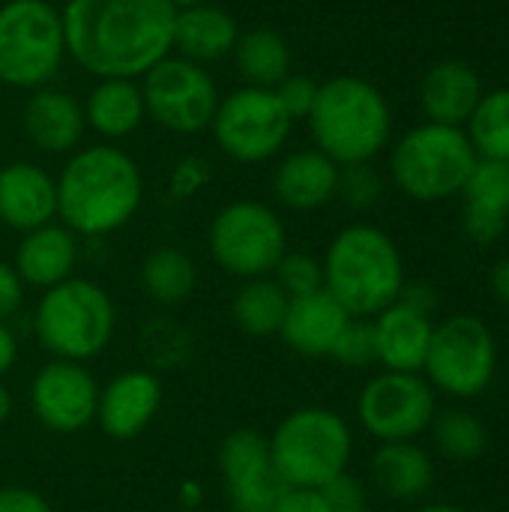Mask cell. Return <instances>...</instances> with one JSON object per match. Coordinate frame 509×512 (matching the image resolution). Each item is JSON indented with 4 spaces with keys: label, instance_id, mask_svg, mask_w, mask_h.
I'll return each mask as SVG.
<instances>
[{
    "label": "cell",
    "instance_id": "1",
    "mask_svg": "<svg viewBox=\"0 0 509 512\" xmlns=\"http://www.w3.org/2000/svg\"><path fill=\"white\" fill-rule=\"evenodd\" d=\"M66 57L93 78H144L174 51L171 0H66Z\"/></svg>",
    "mask_w": 509,
    "mask_h": 512
},
{
    "label": "cell",
    "instance_id": "2",
    "mask_svg": "<svg viewBox=\"0 0 509 512\" xmlns=\"http://www.w3.org/2000/svg\"><path fill=\"white\" fill-rule=\"evenodd\" d=\"M144 201L138 162L117 144L69 153L57 174V219L75 237H108L132 222Z\"/></svg>",
    "mask_w": 509,
    "mask_h": 512
},
{
    "label": "cell",
    "instance_id": "3",
    "mask_svg": "<svg viewBox=\"0 0 509 512\" xmlns=\"http://www.w3.org/2000/svg\"><path fill=\"white\" fill-rule=\"evenodd\" d=\"M324 288L351 318H375L405 288V264L396 240L375 225L342 228L324 258Z\"/></svg>",
    "mask_w": 509,
    "mask_h": 512
},
{
    "label": "cell",
    "instance_id": "4",
    "mask_svg": "<svg viewBox=\"0 0 509 512\" xmlns=\"http://www.w3.org/2000/svg\"><path fill=\"white\" fill-rule=\"evenodd\" d=\"M306 120L315 147L339 168L372 162L393 135V114L384 93L357 75L324 81Z\"/></svg>",
    "mask_w": 509,
    "mask_h": 512
},
{
    "label": "cell",
    "instance_id": "5",
    "mask_svg": "<svg viewBox=\"0 0 509 512\" xmlns=\"http://www.w3.org/2000/svg\"><path fill=\"white\" fill-rule=\"evenodd\" d=\"M117 309L111 294L81 276L42 291L33 309V336L51 360L90 363L114 339Z\"/></svg>",
    "mask_w": 509,
    "mask_h": 512
},
{
    "label": "cell",
    "instance_id": "6",
    "mask_svg": "<svg viewBox=\"0 0 509 512\" xmlns=\"http://www.w3.org/2000/svg\"><path fill=\"white\" fill-rule=\"evenodd\" d=\"M276 474L288 489H321L351 465L354 435L330 408H297L267 438Z\"/></svg>",
    "mask_w": 509,
    "mask_h": 512
},
{
    "label": "cell",
    "instance_id": "7",
    "mask_svg": "<svg viewBox=\"0 0 509 512\" xmlns=\"http://www.w3.org/2000/svg\"><path fill=\"white\" fill-rule=\"evenodd\" d=\"M477 150L465 129L423 123L408 129L390 156L393 183L414 201L435 204L462 195L474 165Z\"/></svg>",
    "mask_w": 509,
    "mask_h": 512
},
{
    "label": "cell",
    "instance_id": "8",
    "mask_svg": "<svg viewBox=\"0 0 509 512\" xmlns=\"http://www.w3.org/2000/svg\"><path fill=\"white\" fill-rule=\"evenodd\" d=\"M63 60V12L51 0L0 3V84L12 90L48 87Z\"/></svg>",
    "mask_w": 509,
    "mask_h": 512
},
{
    "label": "cell",
    "instance_id": "9",
    "mask_svg": "<svg viewBox=\"0 0 509 512\" xmlns=\"http://www.w3.org/2000/svg\"><path fill=\"white\" fill-rule=\"evenodd\" d=\"M207 249L213 261L234 279H261L276 270L288 252L285 222L264 201H231L225 204L207 231Z\"/></svg>",
    "mask_w": 509,
    "mask_h": 512
},
{
    "label": "cell",
    "instance_id": "10",
    "mask_svg": "<svg viewBox=\"0 0 509 512\" xmlns=\"http://www.w3.org/2000/svg\"><path fill=\"white\" fill-rule=\"evenodd\" d=\"M294 129L291 114L279 102L276 90L237 87L219 99L210 123L216 147L240 165H261L282 153Z\"/></svg>",
    "mask_w": 509,
    "mask_h": 512
},
{
    "label": "cell",
    "instance_id": "11",
    "mask_svg": "<svg viewBox=\"0 0 509 512\" xmlns=\"http://www.w3.org/2000/svg\"><path fill=\"white\" fill-rule=\"evenodd\" d=\"M432 390L453 399H477L498 372V342L492 327L477 315H450L435 327L426 354Z\"/></svg>",
    "mask_w": 509,
    "mask_h": 512
},
{
    "label": "cell",
    "instance_id": "12",
    "mask_svg": "<svg viewBox=\"0 0 509 512\" xmlns=\"http://www.w3.org/2000/svg\"><path fill=\"white\" fill-rule=\"evenodd\" d=\"M141 93L147 117L174 135H198L210 129L219 108V84L207 66L168 54L144 78Z\"/></svg>",
    "mask_w": 509,
    "mask_h": 512
},
{
    "label": "cell",
    "instance_id": "13",
    "mask_svg": "<svg viewBox=\"0 0 509 512\" xmlns=\"http://www.w3.org/2000/svg\"><path fill=\"white\" fill-rule=\"evenodd\" d=\"M435 414V390L420 372L384 369L363 387L357 399V417L363 429L381 444L420 438L432 426Z\"/></svg>",
    "mask_w": 509,
    "mask_h": 512
},
{
    "label": "cell",
    "instance_id": "14",
    "mask_svg": "<svg viewBox=\"0 0 509 512\" xmlns=\"http://www.w3.org/2000/svg\"><path fill=\"white\" fill-rule=\"evenodd\" d=\"M219 474L234 512H273L288 492L273 468L267 435L258 429H234L219 447Z\"/></svg>",
    "mask_w": 509,
    "mask_h": 512
},
{
    "label": "cell",
    "instance_id": "15",
    "mask_svg": "<svg viewBox=\"0 0 509 512\" xmlns=\"http://www.w3.org/2000/svg\"><path fill=\"white\" fill-rule=\"evenodd\" d=\"M30 408L45 429L75 435L96 420L99 384L84 363L48 360L30 381Z\"/></svg>",
    "mask_w": 509,
    "mask_h": 512
},
{
    "label": "cell",
    "instance_id": "16",
    "mask_svg": "<svg viewBox=\"0 0 509 512\" xmlns=\"http://www.w3.org/2000/svg\"><path fill=\"white\" fill-rule=\"evenodd\" d=\"M159 405H162L159 378L147 369H129L114 375L99 390L96 420L108 438L132 441L156 420Z\"/></svg>",
    "mask_w": 509,
    "mask_h": 512
},
{
    "label": "cell",
    "instance_id": "17",
    "mask_svg": "<svg viewBox=\"0 0 509 512\" xmlns=\"http://www.w3.org/2000/svg\"><path fill=\"white\" fill-rule=\"evenodd\" d=\"M57 219V177L36 162H9L0 168V222L18 234Z\"/></svg>",
    "mask_w": 509,
    "mask_h": 512
},
{
    "label": "cell",
    "instance_id": "18",
    "mask_svg": "<svg viewBox=\"0 0 509 512\" xmlns=\"http://www.w3.org/2000/svg\"><path fill=\"white\" fill-rule=\"evenodd\" d=\"M21 123H24V135L30 138V144L51 156L75 153L87 129L84 105L72 93L51 87V84L30 90L24 111H21Z\"/></svg>",
    "mask_w": 509,
    "mask_h": 512
},
{
    "label": "cell",
    "instance_id": "19",
    "mask_svg": "<svg viewBox=\"0 0 509 512\" xmlns=\"http://www.w3.org/2000/svg\"><path fill=\"white\" fill-rule=\"evenodd\" d=\"M462 231L468 240L489 246L504 237L509 225V162L477 159L462 189Z\"/></svg>",
    "mask_w": 509,
    "mask_h": 512
},
{
    "label": "cell",
    "instance_id": "20",
    "mask_svg": "<svg viewBox=\"0 0 509 512\" xmlns=\"http://www.w3.org/2000/svg\"><path fill=\"white\" fill-rule=\"evenodd\" d=\"M348 321L351 315L342 309V303L327 288H321L315 294L288 300V312H285L279 336L294 354L330 357Z\"/></svg>",
    "mask_w": 509,
    "mask_h": 512
},
{
    "label": "cell",
    "instance_id": "21",
    "mask_svg": "<svg viewBox=\"0 0 509 512\" xmlns=\"http://www.w3.org/2000/svg\"><path fill=\"white\" fill-rule=\"evenodd\" d=\"M339 165L318 147L294 150L273 171V195L294 213H315L336 198Z\"/></svg>",
    "mask_w": 509,
    "mask_h": 512
},
{
    "label": "cell",
    "instance_id": "22",
    "mask_svg": "<svg viewBox=\"0 0 509 512\" xmlns=\"http://www.w3.org/2000/svg\"><path fill=\"white\" fill-rule=\"evenodd\" d=\"M378 363L387 372H423L432 345V315L396 300L372 318Z\"/></svg>",
    "mask_w": 509,
    "mask_h": 512
},
{
    "label": "cell",
    "instance_id": "23",
    "mask_svg": "<svg viewBox=\"0 0 509 512\" xmlns=\"http://www.w3.org/2000/svg\"><path fill=\"white\" fill-rule=\"evenodd\" d=\"M75 264H78V237L63 222H48L42 228L21 234V243L12 261L24 288L30 285L39 291H48L72 279Z\"/></svg>",
    "mask_w": 509,
    "mask_h": 512
},
{
    "label": "cell",
    "instance_id": "24",
    "mask_svg": "<svg viewBox=\"0 0 509 512\" xmlns=\"http://www.w3.org/2000/svg\"><path fill=\"white\" fill-rule=\"evenodd\" d=\"M240 39V24L237 18L210 3H198L189 9H177L174 18V51L177 57H186L192 63L210 66L234 54Z\"/></svg>",
    "mask_w": 509,
    "mask_h": 512
},
{
    "label": "cell",
    "instance_id": "25",
    "mask_svg": "<svg viewBox=\"0 0 509 512\" xmlns=\"http://www.w3.org/2000/svg\"><path fill=\"white\" fill-rule=\"evenodd\" d=\"M480 99H483L480 75L465 60H441L423 75L420 105L429 123L462 129V123L471 120Z\"/></svg>",
    "mask_w": 509,
    "mask_h": 512
},
{
    "label": "cell",
    "instance_id": "26",
    "mask_svg": "<svg viewBox=\"0 0 509 512\" xmlns=\"http://www.w3.org/2000/svg\"><path fill=\"white\" fill-rule=\"evenodd\" d=\"M81 105L87 129H93L108 144L129 138L147 120L141 81L135 78H96Z\"/></svg>",
    "mask_w": 509,
    "mask_h": 512
},
{
    "label": "cell",
    "instance_id": "27",
    "mask_svg": "<svg viewBox=\"0 0 509 512\" xmlns=\"http://www.w3.org/2000/svg\"><path fill=\"white\" fill-rule=\"evenodd\" d=\"M372 480L390 501H420L435 483L432 456L414 441H387L372 456Z\"/></svg>",
    "mask_w": 509,
    "mask_h": 512
},
{
    "label": "cell",
    "instance_id": "28",
    "mask_svg": "<svg viewBox=\"0 0 509 512\" xmlns=\"http://www.w3.org/2000/svg\"><path fill=\"white\" fill-rule=\"evenodd\" d=\"M234 66L246 87L276 90L291 75V48L282 33L270 27H252L237 39Z\"/></svg>",
    "mask_w": 509,
    "mask_h": 512
},
{
    "label": "cell",
    "instance_id": "29",
    "mask_svg": "<svg viewBox=\"0 0 509 512\" xmlns=\"http://www.w3.org/2000/svg\"><path fill=\"white\" fill-rule=\"evenodd\" d=\"M198 285L195 261L174 246L153 249L141 264V288L159 306H180Z\"/></svg>",
    "mask_w": 509,
    "mask_h": 512
},
{
    "label": "cell",
    "instance_id": "30",
    "mask_svg": "<svg viewBox=\"0 0 509 512\" xmlns=\"http://www.w3.org/2000/svg\"><path fill=\"white\" fill-rule=\"evenodd\" d=\"M288 300L291 297L276 285V279H246L231 300V318L246 336H279Z\"/></svg>",
    "mask_w": 509,
    "mask_h": 512
},
{
    "label": "cell",
    "instance_id": "31",
    "mask_svg": "<svg viewBox=\"0 0 509 512\" xmlns=\"http://www.w3.org/2000/svg\"><path fill=\"white\" fill-rule=\"evenodd\" d=\"M468 138L480 159L509 162V87L483 93L468 120Z\"/></svg>",
    "mask_w": 509,
    "mask_h": 512
},
{
    "label": "cell",
    "instance_id": "32",
    "mask_svg": "<svg viewBox=\"0 0 509 512\" xmlns=\"http://www.w3.org/2000/svg\"><path fill=\"white\" fill-rule=\"evenodd\" d=\"M429 429L441 456L453 462H474L489 447V432L471 411H438Z\"/></svg>",
    "mask_w": 509,
    "mask_h": 512
},
{
    "label": "cell",
    "instance_id": "33",
    "mask_svg": "<svg viewBox=\"0 0 509 512\" xmlns=\"http://www.w3.org/2000/svg\"><path fill=\"white\" fill-rule=\"evenodd\" d=\"M276 285L288 294V297H306L324 288V267L315 255L309 252H285L282 261L273 270Z\"/></svg>",
    "mask_w": 509,
    "mask_h": 512
},
{
    "label": "cell",
    "instance_id": "34",
    "mask_svg": "<svg viewBox=\"0 0 509 512\" xmlns=\"http://www.w3.org/2000/svg\"><path fill=\"white\" fill-rule=\"evenodd\" d=\"M330 357L336 363H342L345 369H369V366H375L378 363V345H375L372 321L369 318H351Z\"/></svg>",
    "mask_w": 509,
    "mask_h": 512
},
{
    "label": "cell",
    "instance_id": "35",
    "mask_svg": "<svg viewBox=\"0 0 509 512\" xmlns=\"http://www.w3.org/2000/svg\"><path fill=\"white\" fill-rule=\"evenodd\" d=\"M336 195L351 207V210H369L381 201L384 195V180L375 171L372 162H360V165H345L339 168V189Z\"/></svg>",
    "mask_w": 509,
    "mask_h": 512
},
{
    "label": "cell",
    "instance_id": "36",
    "mask_svg": "<svg viewBox=\"0 0 509 512\" xmlns=\"http://www.w3.org/2000/svg\"><path fill=\"white\" fill-rule=\"evenodd\" d=\"M330 512H369V489L360 477L342 471L327 486L318 489Z\"/></svg>",
    "mask_w": 509,
    "mask_h": 512
},
{
    "label": "cell",
    "instance_id": "37",
    "mask_svg": "<svg viewBox=\"0 0 509 512\" xmlns=\"http://www.w3.org/2000/svg\"><path fill=\"white\" fill-rule=\"evenodd\" d=\"M318 81L309 78V75H300V72H291L279 87H276V96L279 102L285 105V111L291 114V120H306L315 108V99H318Z\"/></svg>",
    "mask_w": 509,
    "mask_h": 512
},
{
    "label": "cell",
    "instance_id": "38",
    "mask_svg": "<svg viewBox=\"0 0 509 512\" xmlns=\"http://www.w3.org/2000/svg\"><path fill=\"white\" fill-rule=\"evenodd\" d=\"M210 183V165L207 159L201 156H186L174 165L171 171V180H168V189L174 198H192L198 195L204 186Z\"/></svg>",
    "mask_w": 509,
    "mask_h": 512
},
{
    "label": "cell",
    "instance_id": "39",
    "mask_svg": "<svg viewBox=\"0 0 509 512\" xmlns=\"http://www.w3.org/2000/svg\"><path fill=\"white\" fill-rule=\"evenodd\" d=\"M24 303V282L12 264L0 261V321H9Z\"/></svg>",
    "mask_w": 509,
    "mask_h": 512
},
{
    "label": "cell",
    "instance_id": "40",
    "mask_svg": "<svg viewBox=\"0 0 509 512\" xmlns=\"http://www.w3.org/2000/svg\"><path fill=\"white\" fill-rule=\"evenodd\" d=\"M0 512H54L51 504L27 489V486H3L0 489Z\"/></svg>",
    "mask_w": 509,
    "mask_h": 512
},
{
    "label": "cell",
    "instance_id": "41",
    "mask_svg": "<svg viewBox=\"0 0 509 512\" xmlns=\"http://www.w3.org/2000/svg\"><path fill=\"white\" fill-rule=\"evenodd\" d=\"M273 512H330L321 492L318 489H288L279 501Z\"/></svg>",
    "mask_w": 509,
    "mask_h": 512
},
{
    "label": "cell",
    "instance_id": "42",
    "mask_svg": "<svg viewBox=\"0 0 509 512\" xmlns=\"http://www.w3.org/2000/svg\"><path fill=\"white\" fill-rule=\"evenodd\" d=\"M399 300L414 306V309H420V312H426V315H432L438 309V291L429 282H405Z\"/></svg>",
    "mask_w": 509,
    "mask_h": 512
},
{
    "label": "cell",
    "instance_id": "43",
    "mask_svg": "<svg viewBox=\"0 0 509 512\" xmlns=\"http://www.w3.org/2000/svg\"><path fill=\"white\" fill-rule=\"evenodd\" d=\"M18 360V339L9 327V321H0V381Z\"/></svg>",
    "mask_w": 509,
    "mask_h": 512
},
{
    "label": "cell",
    "instance_id": "44",
    "mask_svg": "<svg viewBox=\"0 0 509 512\" xmlns=\"http://www.w3.org/2000/svg\"><path fill=\"white\" fill-rule=\"evenodd\" d=\"M489 288H492V294L498 297V303L509 306V258L498 261V264L492 267V273H489Z\"/></svg>",
    "mask_w": 509,
    "mask_h": 512
},
{
    "label": "cell",
    "instance_id": "45",
    "mask_svg": "<svg viewBox=\"0 0 509 512\" xmlns=\"http://www.w3.org/2000/svg\"><path fill=\"white\" fill-rule=\"evenodd\" d=\"M12 408H15V402H12V393H9V387L0 381V426L12 417Z\"/></svg>",
    "mask_w": 509,
    "mask_h": 512
},
{
    "label": "cell",
    "instance_id": "46",
    "mask_svg": "<svg viewBox=\"0 0 509 512\" xmlns=\"http://www.w3.org/2000/svg\"><path fill=\"white\" fill-rule=\"evenodd\" d=\"M417 512H465L462 507H456V504H426V507H420Z\"/></svg>",
    "mask_w": 509,
    "mask_h": 512
},
{
    "label": "cell",
    "instance_id": "47",
    "mask_svg": "<svg viewBox=\"0 0 509 512\" xmlns=\"http://www.w3.org/2000/svg\"><path fill=\"white\" fill-rule=\"evenodd\" d=\"M177 9H189V6H198V3H210V0H171Z\"/></svg>",
    "mask_w": 509,
    "mask_h": 512
}]
</instances>
